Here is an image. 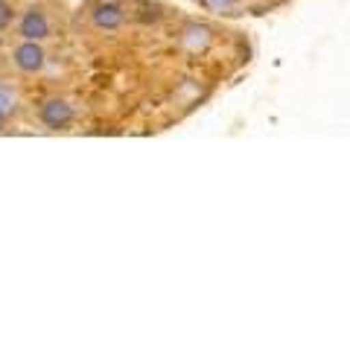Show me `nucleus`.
Wrapping results in <instances>:
<instances>
[{
	"label": "nucleus",
	"instance_id": "f257e3e1",
	"mask_svg": "<svg viewBox=\"0 0 350 350\" xmlns=\"http://www.w3.org/2000/svg\"><path fill=\"white\" fill-rule=\"evenodd\" d=\"M41 123L47 129H64L73 123V105L64 100H47L41 105Z\"/></svg>",
	"mask_w": 350,
	"mask_h": 350
},
{
	"label": "nucleus",
	"instance_id": "f03ea898",
	"mask_svg": "<svg viewBox=\"0 0 350 350\" xmlns=\"http://www.w3.org/2000/svg\"><path fill=\"white\" fill-rule=\"evenodd\" d=\"M44 62H47V56H44L38 41H24L15 50V64H18V70H24V73H38L44 68Z\"/></svg>",
	"mask_w": 350,
	"mask_h": 350
},
{
	"label": "nucleus",
	"instance_id": "7ed1b4c3",
	"mask_svg": "<svg viewBox=\"0 0 350 350\" xmlns=\"http://www.w3.org/2000/svg\"><path fill=\"white\" fill-rule=\"evenodd\" d=\"M21 36H24V41H44L50 36L47 15H44L41 9H29V12H24V18H21Z\"/></svg>",
	"mask_w": 350,
	"mask_h": 350
},
{
	"label": "nucleus",
	"instance_id": "20e7f679",
	"mask_svg": "<svg viewBox=\"0 0 350 350\" xmlns=\"http://www.w3.org/2000/svg\"><path fill=\"white\" fill-rule=\"evenodd\" d=\"M91 21L96 29H117L126 21V12H123V6H117V3H103L94 9Z\"/></svg>",
	"mask_w": 350,
	"mask_h": 350
},
{
	"label": "nucleus",
	"instance_id": "39448f33",
	"mask_svg": "<svg viewBox=\"0 0 350 350\" xmlns=\"http://www.w3.org/2000/svg\"><path fill=\"white\" fill-rule=\"evenodd\" d=\"M12 108H15V96H12V91L0 85V129L6 126V120H9V114H12Z\"/></svg>",
	"mask_w": 350,
	"mask_h": 350
},
{
	"label": "nucleus",
	"instance_id": "423d86ee",
	"mask_svg": "<svg viewBox=\"0 0 350 350\" xmlns=\"http://www.w3.org/2000/svg\"><path fill=\"white\" fill-rule=\"evenodd\" d=\"M12 21H15V9L9 0H0V29H9L12 27Z\"/></svg>",
	"mask_w": 350,
	"mask_h": 350
},
{
	"label": "nucleus",
	"instance_id": "0eeeda50",
	"mask_svg": "<svg viewBox=\"0 0 350 350\" xmlns=\"http://www.w3.org/2000/svg\"><path fill=\"white\" fill-rule=\"evenodd\" d=\"M213 9H231V0H211Z\"/></svg>",
	"mask_w": 350,
	"mask_h": 350
}]
</instances>
